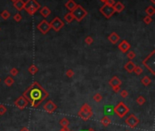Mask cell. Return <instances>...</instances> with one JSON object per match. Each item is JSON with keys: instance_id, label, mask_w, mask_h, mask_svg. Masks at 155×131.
<instances>
[{"instance_id": "cell-1", "label": "cell", "mask_w": 155, "mask_h": 131, "mask_svg": "<svg viewBox=\"0 0 155 131\" xmlns=\"http://www.w3.org/2000/svg\"><path fill=\"white\" fill-rule=\"evenodd\" d=\"M22 96L25 97L31 106L35 108L39 106L42 102L45 101V99L49 96V94L38 82L35 81L24 92Z\"/></svg>"}, {"instance_id": "cell-2", "label": "cell", "mask_w": 155, "mask_h": 131, "mask_svg": "<svg viewBox=\"0 0 155 131\" xmlns=\"http://www.w3.org/2000/svg\"><path fill=\"white\" fill-rule=\"evenodd\" d=\"M93 116V112L92 108L87 104V103H84L83 106H81L80 110L78 112V116L80 118H82L83 121H87L91 118L92 116Z\"/></svg>"}, {"instance_id": "cell-3", "label": "cell", "mask_w": 155, "mask_h": 131, "mask_svg": "<svg viewBox=\"0 0 155 131\" xmlns=\"http://www.w3.org/2000/svg\"><path fill=\"white\" fill-rule=\"evenodd\" d=\"M130 109L129 108L124 104L123 102H119L117 105L114 108V112L119 117L122 118L124 116H126V114H128Z\"/></svg>"}, {"instance_id": "cell-4", "label": "cell", "mask_w": 155, "mask_h": 131, "mask_svg": "<svg viewBox=\"0 0 155 131\" xmlns=\"http://www.w3.org/2000/svg\"><path fill=\"white\" fill-rule=\"evenodd\" d=\"M41 7L39 3H37L35 0H27L25 3V7L24 8L27 11L29 15H34L38 9Z\"/></svg>"}, {"instance_id": "cell-5", "label": "cell", "mask_w": 155, "mask_h": 131, "mask_svg": "<svg viewBox=\"0 0 155 131\" xmlns=\"http://www.w3.org/2000/svg\"><path fill=\"white\" fill-rule=\"evenodd\" d=\"M154 54H155V51L153 50L152 52L143 61V66H145V67L148 68V70H150V72H151L152 75H155V70L154 68H153V67H154V58H153Z\"/></svg>"}, {"instance_id": "cell-6", "label": "cell", "mask_w": 155, "mask_h": 131, "mask_svg": "<svg viewBox=\"0 0 155 131\" xmlns=\"http://www.w3.org/2000/svg\"><path fill=\"white\" fill-rule=\"evenodd\" d=\"M72 14H73V16H74V18L79 22V21L83 20V19L87 16V11L85 10L82 6L77 5L75 9L72 12Z\"/></svg>"}, {"instance_id": "cell-7", "label": "cell", "mask_w": 155, "mask_h": 131, "mask_svg": "<svg viewBox=\"0 0 155 131\" xmlns=\"http://www.w3.org/2000/svg\"><path fill=\"white\" fill-rule=\"evenodd\" d=\"M49 24H50V27H51V29H54V31L56 32L60 31L64 26V22H63L62 19L59 18L58 17H54Z\"/></svg>"}, {"instance_id": "cell-8", "label": "cell", "mask_w": 155, "mask_h": 131, "mask_svg": "<svg viewBox=\"0 0 155 131\" xmlns=\"http://www.w3.org/2000/svg\"><path fill=\"white\" fill-rule=\"evenodd\" d=\"M139 123H140V119L133 114L130 115V116L125 119V124H126L129 127H131V128L136 127L137 126L139 125Z\"/></svg>"}, {"instance_id": "cell-9", "label": "cell", "mask_w": 155, "mask_h": 131, "mask_svg": "<svg viewBox=\"0 0 155 131\" xmlns=\"http://www.w3.org/2000/svg\"><path fill=\"white\" fill-rule=\"evenodd\" d=\"M100 12L103 14V16L106 18H110V17H112V15L115 13L114 7L112 6H107V5H104L100 8Z\"/></svg>"}, {"instance_id": "cell-10", "label": "cell", "mask_w": 155, "mask_h": 131, "mask_svg": "<svg viewBox=\"0 0 155 131\" xmlns=\"http://www.w3.org/2000/svg\"><path fill=\"white\" fill-rule=\"evenodd\" d=\"M37 29L39 30L40 32H41L42 34L46 35V34H47L48 32L50 31L51 27H50L49 22H47L46 20H45V19H44V20H42L41 22H40V23L37 25Z\"/></svg>"}, {"instance_id": "cell-11", "label": "cell", "mask_w": 155, "mask_h": 131, "mask_svg": "<svg viewBox=\"0 0 155 131\" xmlns=\"http://www.w3.org/2000/svg\"><path fill=\"white\" fill-rule=\"evenodd\" d=\"M28 104L29 102L27 101V99L24 96H20L15 101V106H17V108H19V109H21V110L26 108V106H28Z\"/></svg>"}, {"instance_id": "cell-12", "label": "cell", "mask_w": 155, "mask_h": 131, "mask_svg": "<svg viewBox=\"0 0 155 131\" xmlns=\"http://www.w3.org/2000/svg\"><path fill=\"white\" fill-rule=\"evenodd\" d=\"M56 109H57V106H56L55 103L53 102L52 100H48V101L46 102L45 105H44V110L46 111V112L49 113V114L54 113Z\"/></svg>"}, {"instance_id": "cell-13", "label": "cell", "mask_w": 155, "mask_h": 131, "mask_svg": "<svg viewBox=\"0 0 155 131\" xmlns=\"http://www.w3.org/2000/svg\"><path fill=\"white\" fill-rule=\"evenodd\" d=\"M118 48H119L122 53H126L127 51H129V49L131 48V45L128 41H126V40H122V41L119 44Z\"/></svg>"}, {"instance_id": "cell-14", "label": "cell", "mask_w": 155, "mask_h": 131, "mask_svg": "<svg viewBox=\"0 0 155 131\" xmlns=\"http://www.w3.org/2000/svg\"><path fill=\"white\" fill-rule=\"evenodd\" d=\"M109 85L111 87H121V85H122V80L118 77H114L109 80Z\"/></svg>"}, {"instance_id": "cell-15", "label": "cell", "mask_w": 155, "mask_h": 131, "mask_svg": "<svg viewBox=\"0 0 155 131\" xmlns=\"http://www.w3.org/2000/svg\"><path fill=\"white\" fill-rule=\"evenodd\" d=\"M108 40H109L112 44H116V43H118L119 40H120V37H119V35H118L117 33L112 32V33L110 34L109 37H108Z\"/></svg>"}, {"instance_id": "cell-16", "label": "cell", "mask_w": 155, "mask_h": 131, "mask_svg": "<svg viewBox=\"0 0 155 131\" xmlns=\"http://www.w3.org/2000/svg\"><path fill=\"white\" fill-rule=\"evenodd\" d=\"M135 66H136V65L132 62V60H130L129 62H127L126 64L124 65V69H125L128 73H132L133 70H134Z\"/></svg>"}, {"instance_id": "cell-17", "label": "cell", "mask_w": 155, "mask_h": 131, "mask_svg": "<svg viewBox=\"0 0 155 131\" xmlns=\"http://www.w3.org/2000/svg\"><path fill=\"white\" fill-rule=\"evenodd\" d=\"M14 6L17 11L23 10L24 7H25V2L23 0H16L14 2Z\"/></svg>"}, {"instance_id": "cell-18", "label": "cell", "mask_w": 155, "mask_h": 131, "mask_svg": "<svg viewBox=\"0 0 155 131\" xmlns=\"http://www.w3.org/2000/svg\"><path fill=\"white\" fill-rule=\"evenodd\" d=\"M76 6H77L76 3H75L74 0H68V1L65 3V7L68 9L70 12H73V11L75 10Z\"/></svg>"}, {"instance_id": "cell-19", "label": "cell", "mask_w": 155, "mask_h": 131, "mask_svg": "<svg viewBox=\"0 0 155 131\" xmlns=\"http://www.w3.org/2000/svg\"><path fill=\"white\" fill-rule=\"evenodd\" d=\"M40 14L42 15V17H43L46 18V17H49L50 14H51V10L48 8L47 6H43L41 8V10H40Z\"/></svg>"}, {"instance_id": "cell-20", "label": "cell", "mask_w": 155, "mask_h": 131, "mask_svg": "<svg viewBox=\"0 0 155 131\" xmlns=\"http://www.w3.org/2000/svg\"><path fill=\"white\" fill-rule=\"evenodd\" d=\"M114 9L115 12H118V13H121L122 11H123L124 9V6L122 2H115V4L114 5Z\"/></svg>"}, {"instance_id": "cell-21", "label": "cell", "mask_w": 155, "mask_h": 131, "mask_svg": "<svg viewBox=\"0 0 155 131\" xmlns=\"http://www.w3.org/2000/svg\"><path fill=\"white\" fill-rule=\"evenodd\" d=\"M111 123H112V120L110 119L109 116H103V117H102V119H101V124L103 126V127H109V126L111 125Z\"/></svg>"}, {"instance_id": "cell-22", "label": "cell", "mask_w": 155, "mask_h": 131, "mask_svg": "<svg viewBox=\"0 0 155 131\" xmlns=\"http://www.w3.org/2000/svg\"><path fill=\"white\" fill-rule=\"evenodd\" d=\"M145 13H146L147 16H149V17H152L153 15L155 14V8L153 7L152 6H148L146 9H145Z\"/></svg>"}, {"instance_id": "cell-23", "label": "cell", "mask_w": 155, "mask_h": 131, "mask_svg": "<svg viewBox=\"0 0 155 131\" xmlns=\"http://www.w3.org/2000/svg\"><path fill=\"white\" fill-rule=\"evenodd\" d=\"M64 19L65 22H67V23H71L75 18H74V16H73L72 12H69V13H67V14L64 15Z\"/></svg>"}, {"instance_id": "cell-24", "label": "cell", "mask_w": 155, "mask_h": 131, "mask_svg": "<svg viewBox=\"0 0 155 131\" xmlns=\"http://www.w3.org/2000/svg\"><path fill=\"white\" fill-rule=\"evenodd\" d=\"M141 81H142V83H143V86H145V87H148V86L151 83V79L148 76H145V77H143V78H142Z\"/></svg>"}, {"instance_id": "cell-25", "label": "cell", "mask_w": 155, "mask_h": 131, "mask_svg": "<svg viewBox=\"0 0 155 131\" xmlns=\"http://www.w3.org/2000/svg\"><path fill=\"white\" fill-rule=\"evenodd\" d=\"M4 82H5V84L7 86V87H11V86L14 85L15 80H14V78H13L12 77H10V76H9V77H7L6 79H5Z\"/></svg>"}, {"instance_id": "cell-26", "label": "cell", "mask_w": 155, "mask_h": 131, "mask_svg": "<svg viewBox=\"0 0 155 131\" xmlns=\"http://www.w3.org/2000/svg\"><path fill=\"white\" fill-rule=\"evenodd\" d=\"M28 72L31 74V75H35L36 73L38 72V68L35 65H32L28 67Z\"/></svg>"}, {"instance_id": "cell-27", "label": "cell", "mask_w": 155, "mask_h": 131, "mask_svg": "<svg viewBox=\"0 0 155 131\" xmlns=\"http://www.w3.org/2000/svg\"><path fill=\"white\" fill-rule=\"evenodd\" d=\"M59 124H60V126L62 127H68L70 122H69V120L66 118V117H63V118L59 121Z\"/></svg>"}, {"instance_id": "cell-28", "label": "cell", "mask_w": 155, "mask_h": 131, "mask_svg": "<svg viewBox=\"0 0 155 131\" xmlns=\"http://www.w3.org/2000/svg\"><path fill=\"white\" fill-rule=\"evenodd\" d=\"M136 102L139 106H143V105H144L145 102H146V99H145V98L143 96H139L138 98H136Z\"/></svg>"}, {"instance_id": "cell-29", "label": "cell", "mask_w": 155, "mask_h": 131, "mask_svg": "<svg viewBox=\"0 0 155 131\" xmlns=\"http://www.w3.org/2000/svg\"><path fill=\"white\" fill-rule=\"evenodd\" d=\"M93 99L94 100L95 102L99 103V102H101L102 100H103V96H102L100 93H96V94H94V95H93Z\"/></svg>"}, {"instance_id": "cell-30", "label": "cell", "mask_w": 155, "mask_h": 131, "mask_svg": "<svg viewBox=\"0 0 155 131\" xmlns=\"http://www.w3.org/2000/svg\"><path fill=\"white\" fill-rule=\"evenodd\" d=\"M133 72H134L137 76H140V75H141V74H143V67H140V66H135L134 70H133Z\"/></svg>"}, {"instance_id": "cell-31", "label": "cell", "mask_w": 155, "mask_h": 131, "mask_svg": "<svg viewBox=\"0 0 155 131\" xmlns=\"http://www.w3.org/2000/svg\"><path fill=\"white\" fill-rule=\"evenodd\" d=\"M1 17H2L3 19H5V20H6V19H8L9 17H10V13L7 10H4L1 13Z\"/></svg>"}, {"instance_id": "cell-32", "label": "cell", "mask_w": 155, "mask_h": 131, "mask_svg": "<svg viewBox=\"0 0 155 131\" xmlns=\"http://www.w3.org/2000/svg\"><path fill=\"white\" fill-rule=\"evenodd\" d=\"M7 111V108L5 105L1 104L0 105V116H3L4 114H6V112Z\"/></svg>"}, {"instance_id": "cell-33", "label": "cell", "mask_w": 155, "mask_h": 131, "mask_svg": "<svg viewBox=\"0 0 155 131\" xmlns=\"http://www.w3.org/2000/svg\"><path fill=\"white\" fill-rule=\"evenodd\" d=\"M151 21H152V18H151V17H149V16H146V17H144V18H143V22H144L146 25L151 24Z\"/></svg>"}, {"instance_id": "cell-34", "label": "cell", "mask_w": 155, "mask_h": 131, "mask_svg": "<svg viewBox=\"0 0 155 131\" xmlns=\"http://www.w3.org/2000/svg\"><path fill=\"white\" fill-rule=\"evenodd\" d=\"M135 56H136V55H135V53L133 52V51H129L128 54H127V57H128L130 60H132L133 58H135Z\"/></svg>"}, {"instance_id": "cell-35", "label": "cell", "mask_w": 155, "mask_h": 131, "mask_svg": "<svg viewBox=\"0 0 155 131\" xmlns=\"http://www.w3.org/2000/svg\"><path fill=\"white\" fill-rule=\"evenodd\" d=\"M84 41H85V43H86L87 45H92V44L93 43V38L89 35V37H86V38H85Z\"/></svg>"}, {"instance_id": "cell-36", "label": "cell", "mask_w": 155, "mask_h": 131, "mask_svg": "<svg viewBox=\"0 0 155 131\" xmlns=\"http://www.w3.org/2000/svg\"><path fill=\"white\" fill-rule=\"evenodd\" d=\"M14 20L16 21V22H20L21 20H22V16H21V14H19V13H17V14L14 16Z\"/></svg>"}, {"instance_id": "cell-37", "label": "cell", "mask_w": 155, "mask_h": 131, "mask_svg": "<svg viewBox=\"0 0 155 131\" xmlns=\"http://www.w3.org/2000/svg\"><path fill=\"white\" fill-rule=\"evenodd\" d=\"M18 69L16 68V67H13V68L10 69V75L13 76V77H15V76H17V74H18Z\"/></svg>"}, {"instance_id": "cell-38", "label": "cell", "mask_w": 155, "mask_h": 131, "mask_svg": "<svg viewBox=\"0 0 155 131\" xmlns=\"http://www.w3.org/2000/svg\"><path fill=\"white\" fill-rule=\"evenodd\" d=\"M74 75H75V72H74V70L73 69H68V70L66 71V77H74Z\"/></svg>"}, {"instance_id": "cell-39", "label": "cell", "mask_w": 155, "mask_h": 131, "mask_svg": "<svg viewBox=\"0 0 155 131\" xmlns=\"http://www.w3.org/2000/svg\"><path fill=\"white\" fill-rule=\"evenodd\" d=\"M120 95H121V97H122V98H126L127 97H128L129 93H128V91H126L125 89H123V90H122V91H120Z\"/></svg>"}, {"instance_id": "cell-40", "label": "cell", "mask_w": 155, "mask_h": 131, "mask_svg": "<svg viewBox=\"0 0 155 131\" xmlns=\"http://www.w3.org/2000/svg\"><path fill=\"white\" fill-rule=\"evenodd\" d=\"M115 4V1L114 0H105L104 1V5H107L110 6H114V5Z\"/></svg>"}, {"instance_id": "cell-41", "label": "cell", "mask_w": 155, "mask_h": 131, "mask_svg": "<svg viewBox=\"0 0 155 131\" xmlns=\"http://www.w3.org/2000/svg\"><path fill=\"white\" fill-rule=\"evenodd\" d=\"M112 91L114 92V93H119V92L121 91V87H112Z\"/></svg>"}, {"instance_id": "cell-42", "label": "cell", "mask_w": 155, "mask_h": 131, "mask_svg": "<svg viewBox=\"0 0 155 131\" xmlns=\"http://www.w3.org/2000/svg\"><path fill=\"white\" fill-rule=\"evenodd\" d=\"M20 131H31V130H30V129H29L28 127H22V128L20 129Z\"/></svg>"}, {"instance_id": "cell-43", "label": "cell", "mask_w": 155, "mask_h": 131, "mask_svg": "<svg viewBox=\"0 0 155 131\" xmlns=\"http://www.w3.org/2000/svg\"><path fill=\"white\" fill-rule=\"evenodd\" d=\"M61 131H70L68 128V127H62V128L60 129Z\"/></svg>"}, {"instance_id": "cell-44", "label": "cell", "mask_w": 155, "mask_h": 131, "mask_svg": "<svg viewBox=\"0 0 155 131\" xmlns=\"http://www.w3.org/2000/svg\"><path fill=\"white\" fill-rule=\"evenodd\" d=\"M87 131H95V130H94V129L93 128V127H90V128L88 129V130H87Z\"/></svg>"}, {"instance_id": "cell-45", "label": "cell", "mask_w": 155, "mask_h": 131, "mask_svg": "<svg viewBox=\"0 0 155 131\" xmlns=\"http://www.w3.org/2000/svg\"><path fill=\"white\" fill-rule=\"evenodd\" d=\"M151 2L152 3V4H155V0H151Z\"/></svg>"}, {"instance_id": "cell-46", "label": "cell", "mask_w": 155, "mask_h": 131, "mask_svg": "<svg viewBox=\"0 0 155 131\" xmlns=\"http://www.w3.org/2000/svg\"><path fill=\"white\" fill-rule=\"evenodd\" d=\"M100 1H102V2H103V3H104V1H105V0H100Z\"/></svg>"}, {"instance_id": "cell-47", "label": "cell", "mask_w": 155, "mask_h": 131, "mask_svg": "<svg viewBox=\"0 0 155 131\" xmlns=\"http://www.w3.org/2000/svg\"><path fill=\"white\" fill-rule=\"evenodd\" d=\"M12 1H13V2H15V1H16V0H12Z\"/></svg>"}, {"instance_id": "cell-48", "label": "cell", "mask_w": 155, "mask_h": 131, "mask_svg": "<svg viewBox=\"0 0 155 131\" xmlns=\"http://www.w3.org/2000/svg\"><path fill=\"white\" fill-rule=\"evenodd\" d=\"M0 82H1V78H0Z\"/></svg>"}, {"instance_id": "cell-49", "label": "cell", "mask_w": 155, "mask_h": 131, "mask_svg": "<svg viewBox=\"0 0 155 131\" xmlns=\"http://www.w3.org/2000/svg\"><path fill=\"white\" fill-rule=\"evenodd\" d=\"M70 131H74V130H70Z\"/></svg>"}, {"instance_id": "cell-50", "label": "cell", "mask_w": 155, "mask_h": 131, "mask_svg": "<svg viewBox=\"0 0 155 131\" xmlns=\"http://www.w3.org/2000/svg\"><path fill=\"white\" fill-rule=\"evenodd\" d=\"M126 131H128V130H126Z\"/></svg>"}, {"instance_id": "cell-51", "label": "cell", "mask_w": 155, "mask_h": 131, "mask_svg": "<svg viewBox=\"0 0 155 131\" xmlns=\"http://www.w3.org/2000/svg\"><path fill=\"white\" fill-rule=\"evenodd\" d=\"M59 131H61V130H59Z\"/></svg>"}]
</instances>
